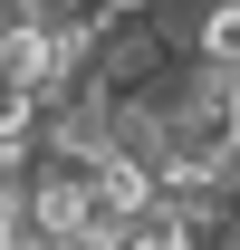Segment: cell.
Wrapping results in <instances>:
<instances>
[{
	"mask_svg": "<svg viewBox=\"0 0 240 250\" xmlns=\"http://www.w3.org/2000/svg\"><path fill=\"white\" fill-rule=\"evenodd\" d=\"M192 58L202 67H240V0H211L192 20Z\"/></svg>",
	"mask_w": 240,
	"mask_h": 250,
	"instance_id": "obj_1",
	"label": "cell"
},
{
	"mask_svg": "<svg viewBox=\"0 0 240 250\" xmlns=\"http://www.w3.org/2000/svg\"><path fill=\"white\" fill-rule=\"evenodd\" d=\"M29 192V145H0V202Z\"/></svg>",
	"mask_w": 240,
	"mask_h": 250,
	"instance_id": "obj_2",
	"label": "cell"
},
{
	"mask_svg": "<svg viewBox=\"0 0 240 250\" xmlns=\"http://www.w3.org/2000/svg\"><path fill=\"white\" fill-rule=\"evenodd\" d=\"M0 250H39V231H29V202H0Z\"/></svg>",
	"mask_w": 240,
	"mask_h": 250,
	"instance_id": "obj_3",
	"label": "cell"
},
{
	"mask_svg": "<svg viewBox=\"0 0 240 250\" xmlns=\"http://www.w3.org/2000/svg\"><path fill=\"white\" fill-rule=\"evenodd\" d=\"M39 250H125V241H116V231H96V221H87V231H58V241H39Z\"/></svg>",
	"mask_w": 240,
	"mask_h": 250,
	"instance_id": "obj_4",
	"label": "cell"
},
{
	"mask_svg": "<svg viewBox=\"0 0 240 250\" xmlns=\"http://www.w3.org/2000/svg\"><path fill=\"white\" fill-rule=\"evenodd\" d=\"M87 10H106V20H154L163 0H87Z\"/></svg>",
	"mask_w": 240,
	"mask_h": 250,
	"instance_id": "obj_5",
	"label": "cell"
},
{
	"mask_svg": "<svg viewBox=\"0 0 240 250\" xmlns=\"http://www.w3.org/2000/svg\"><path fill=\"white\" fill-rule=\"evenodd\" d=\"M221 87H231V116H240V67H221Z\"/></svg>",
	"mask_w": 240,
	"mask_h": 250,
	"instance_id": "obj_6",
	"label": "cell"
}]
</instances>
